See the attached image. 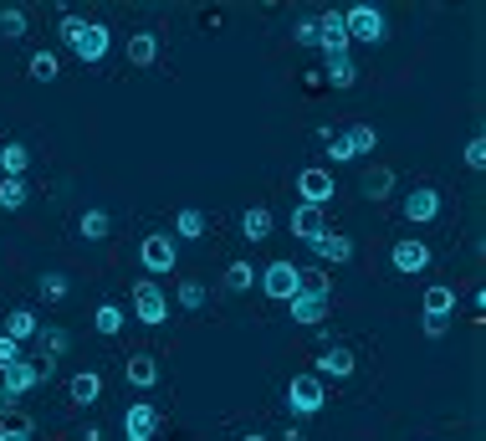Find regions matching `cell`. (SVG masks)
<instances>
[{"label":"cell","instance_id":"1","mask_svg":"<svg viewBox=\"0 0 486 441\" xmlns=\"http://www.w3.org/2000/svg\"><path fill=\"white\" fill-rule=\"evenodd\" d=\"M344 31H348V46H379L389 37V21H385L379 5H348Z\"/></svg>","mask_w":486,"mask_h":441},{"label":"cell","instance_id":"2","mask_svg":"<svg viewBox=\"0 0 486 441\" xmlns=\"http://www.w3.org/2000/svg\"><path fill=\"white\" fill-rule=\"evenodd\" d=\"M134 318H139L143 329H159L164 318H169V293H164L154 277L134 282Z\"/></svg>","mask_w":486,"mask_h":441},{"label":"cell","instance_id":"3","mask_svg":"<svg viewBox=\"0 0 486 441\" xmlns=\"http://www.w3.org/2000/svg\"><path fill=\"white\" fill-rule=\"evenodd\" d=\"M323 400H328L323 375H292V385H287V411L292 416H318Z\"/></svg>","mask_w":486,"mask_h":441},{"label":"cell","instance_id":"4","mask_svg":"<svg viewBox=\"0 0 486 441\" xmlns=\"http://www.w3.org/2000/svg\"><path fill=\"white\" fill-rule=\"evenodd\" d=\"M139 262H143V273H154V277L174 273V262H180V241L164 236V232H149L139 241Z\"/></svg>","mask_w":486,"mask_h":441},{"label":"cell","instance_id":"5","mask_svg":"<svg viewBox=\"0 0 486 441\" xmlns=\"http://www.w3.org/2000/svg\"><path fill=\"white\" fill-rule=\"evenodd\" d=\"M338 195V180H333V169H297V200L303 206H323Z\"/></svg>","mask_w":486,"mask_h":441},{"label":"cell","instance_id":"6","mask_svg":"<svg viewBox=\"0 0 486 441\" xmlns=\"http://www.w3.org/2000/svg\"><path fill=\"white\" fill-rule=\"evenodd\" d=\"M262 293L277 298V303H292V298H297V262L277 257V262L262 273Z\"/></svg>","mask_w":486,"mask_h":441},{"label":"cell","instance_id":"7","mask_svg":"<svg viewBox=\"0 0 486 441\" xmlns=\"http://www.w3.org/2000/svg\"><path fill=\"white\" fill-rule=\"evenodd\" d=\"M154 431H159V411L149 400H134L123 411V441H154Z\"/></svg>","mask_w":486,"mask_h":441},{"label":"cell","instance_id":"8","mask_svg":"<svg viewBox=\"0 0 486 441\" xmlns=\"http://www.w3.org/2000/svg\"><path fill=\"white\" fill-rule=\"evenodd\" d=\"M435 216H441V190L435 185H415L405 195V221L409 226H430Z\"/></svg>","mask_w":486,"mask_h":441},{"label":"cell","instance_id":"9","mask_svg":"<svg viewBox=\"0 0 486 441\" xmlns=\"http://www.w3.org/2000/svg\"><path fill=\"white\" fill-rule=\"evenodd\" d=\"M312 21H318V46H323V57H348L344 11H323V16H312Z\"/></svg>","mask_w":486,"mask_h":441},{"label":"cell","instance_id":"10","mask_svg":"<svg viewBox=\"0 0 486 441\" xmlns=\"http://www.w3.org/2000/svg\"><path fill=\"white\" fill-rule=\"evenodd\" d=\"M72 52H77L82 62H102V57L113 52V31H108L102 21H87V26H82V37H77V46H72Z\"/></svg>","mask_w":486,"mask_h":441},{"label":"cell","instance_id":"11","mask_svg":"<svg viewBox=\"0 0 486 441\" xmlns=\"http://www.w3.org/2000/svg\"><path fill=\"white\" fill-rule=\"evenodd\" d=\"M389 262H394V273H425L430 267V247L425 241H415V236H405V241L389 247Z\"/></svg>","mask_w":486,"mask_h":441},{"label":"cell","instance_id":"12","mask_svg":"<svg viewBox=\"0 0 486 441\" xmlns=\"http://www.w3.org/2000/svg\"><path fill=\"white\" fill-rule=\"evenodd\" d=\"M307 247H312V257H318V262H333V267L353 262V236H344V232H323L318 241H307Z\"/></svg>","mask_w":486,"mask_h":441},{"label":"cell","instance_id":"13","mask_svg":"<svg viewBox=\"0 0 486 441\" xmlns=\"http://www.w3.org/2000/svg\"><path fill=\"white\" fill-rule=\"evenodd\" d=\"M323 232H328V210L297 200V210H292V236H297V241H318Z\"/></svg>","mask_w":486,"mask_h":441},{"label":"cell","instance_id":"14","mask_svg":"<svg viewBox=\"0 0 486 441\" xmlns=\"http://www.w3.org/2000/svg\"><path fill=\"white\" fill-rule=\"evenodd\" d=\"M36 385H46L41 380V364H31V359H16L11 370H5V380H0V390H11V396H26V390H36Z\"/></svg>","mask_w":486,"mask_h":441},{"label":"cell","instance_id":"15","mask_svg":"<svg viewBox=\"0 0 486 441\" xmlns=\"http://www.w3.org/2000/svg\"><path fill=\"white\" fill-rule=\"evenodd\" d=\"M123 375H128L134 390H154V385H159V359L154 355H128V370H123Z\"/></svg>","mask_w":486,"mask_h":441},{"label":"cell","instance_id":"16","mask_svg":"<svg viewBox=\"0 0 486 441\" xmlns=\"http://www.w3.org/2000/svg\"><path fill=\"white\" fill-rule=\"evenodd\" d=\"M353 364H359V359H353V349H344V344H333V349H323V355H318V375L348 380V375H353Z\"/></svg>","mask_w":486,"mask_h":441},{"label":"cell","instance_id":"17","mask_svg":"<svg viewBox=\"0 0 486 441\" xmlns=\"http://www.w3.org/2000/svg\"><path fill=\"white\" fill-rule=\"evenodd\" d=\"M26 165H31V149L26 144H16V139L0 144V175H5V180H26Z\"/></svg>","mask_w":486,"mask_h":441},{"label":"cell","instance_id":"18","mask_svg":"<svg viewBox=\"0 0 486 441\" xmlns=\"http://www.w3.org/2000/svg\"><path fill=\"white\" fill-rule=\"evenodd\" d=\"M271 226H277V221H271V210H266V206L241 210V236H246V241H266V236H271Z\"/></svg>","mask_w":486,"mask_h":441},{"label":"cell","instance_id":"19","mask_svg":"<svg viewBox=\"0 0 486 441\" xmlns=\"http://www.w3.org/2000/svg\"><path fill=\"white\" fill-rule=\"evenodd\" d=\"M287 308H292V323H323L328 308H333V298H292Z\"/></svg>","mask_w":486,"mask_h":441},{"label":"cell","instance_id":"20","mask_svg":"<svg viewBox=\"0 0 486 441\" xmlns=\"http://www.w3.org/2000/svg\"><path fill=\"white\" fill-rule=\"evenodd\" d=\"M67 396L77 400V405H93V400H102V375H98V370H82V375H72Z\"/></svg>","mask_w":486,"mask_h":441},{"label":"cell","instance_id":"21","mask_svg":"<svg viewBox=\"0 0 486 441\" xmlns=\"http://www.w3.org/2000/svg\"><path fill=\"white\" fill-rule=\"evenodd\" d=\"M297 298H333V282L323 267H297Z\"/></svg>","mask_w":486,"mask_h":441},{"label":"cell","instance_id":"22","mask_svg":"<svg viewBox=\"0 0 486 441\" xmlns=\"http://www.w3.org/2000/svg\"><path fill=\"white\" fill-rule=\"evenodd\" d=\"M154 57H159V37H154V31L128 37V62L134 67H154Z\"/></svg>","mask_w":486,"mask_h":441},{"label":"cell","instance_id":"23","mask_svg":"<svg viewBox=\"0 0 486 441\" xmlns=\"http://www.w3.org/2000/svg\"><path fill=\"white\" fill-rule=\"evenodd\" d=\"M205 226H210V221H205V210H195V206H184L180 216H174V236H180V241H200Z\"/></svg>","mask_w":486,"mask_h":441},{"label":"cell","instance_id":"24","mask_svg":"<svg viewBox=\"0 0 486 441\" xmlns=\"http://www.w3.org/2000/svg\"><path fill=\"white\" fill-rule=\"evenodd\" d=\"M41 334V323L31 308H16V314L5 318V339H16V344H26V339H36Z\"/></svg>","mask_w":486,"mask_h":441},{"label":"cell","instance_id":"25","mask_svg":"<svg viewBox=\"0 0 486 441\" xmlns=\"http://www.w3.org/2000/svg\"><path fill=\"white\" fill-rule=\"evenodd\" d=\"M77 232L87 236V241H102V236H113V216H108V210H82Z\"/></svg>","mask_w":486,"mask_h":441},{"label":"cell","instance_id":"26","mask_svg":"<svg viewBox=\"0 0 486 441\" xmlns=\"http://www.w3.org/2000/svg\"><path fill=\"white\" fill-rule=\"evenodd\" d=\"M450 308H456V288H446V282L425 288V314L430 318H450Z\"/></svg>","mask_w":486,"mask_h":441},{"label":"cell","instance_id":"27","mask_svg":"<svg viewBox=\"0 0 486 441\" xmlns=\"http://www.w3.org/2000/svg\"><path fill=\"white\" fill-rule=\"evenodd\" d=\"M323 72L333 87H353V78H359V67H353V57H323Z\"/></svg>","mask_w":486,"mask_h":441},{"label":"cell","instance_id":"28","mask_svg":"<svg viewBox=\"0 0 486 441\" xmlns=\"http://www.w3.org/2000/svg\"><path fill=\"white\" fill-rule=\"evenodd\" d=\"M359 190H364L369 200H385L389 190H394V169H369L364 180H359Z\"/></svg>","mask_w":486,"mask_h":441},{"label":"cell","instance_id":"29","mask_svg":"<svg viewBox=\"0 0 486 441\" xmlns=\"http://www.w3.org/2000/svg\"><path fill=\"white\" fill-rule=\"evenodd\" d=\"M26 200H31V185H26V180H5V175H0V210H20Z\"/></svg>","mask_w":486,"mask_h":441},{"label":"cell","instance_id":"30","mask_svg":"<svg viewBox=\"0 0 486 441\" xmlns=\"http://www.w3.org/2000/svg\"><path fill=\"white\" fill-rule=\"evenodd\" d=\"M348 139V149H353V159H359V154H374V144H379V128H369V124H353L344 134Z\"/></svg>","mask_w":486,"mask_h":441},{"label":"cell","instance_id":"31","mask_svg":"<svg viewBox=\"0 0 486 441\" xmlns=\"http://www.w3.org/2000/svg\"><path fill=\"white\" fill-rule=\"evenodd\" d=\"M57 72H61L57 52H31V78L36 83H57Z\"/></svg>","mask_w":486,"mask_h":441},{"label":"cell","instance_id":"32","mask_svg":"<svg viewBox=\"0 0 486 441\" xmlns=\"http://www.w3.org/2000/svg\"><path fill=\"white\" fill-rule=\"evenodd\" d=\"M93 329L98 334H123V308L118 303H102L98 314H93Z\"/></svg>","mask_w":486,"mask_h":441},{"label":"cell","instance_id":"33","mask_svg":"<svg viewBox=\"0 0 486 441\" xmlns=\"http://www.w3.org/2000/svg\"><path fill=\"white\" fill-rule=\"evenodd\" d=\"M251 282H256L251 262H231V267H225V288H231V293H251Z\"/></svg>","mask_w":486,"mask_h":441},{"label":"cell","instance_id":"34","mask_svg":"<svg viewBox=\"0 0 486 441\" xmlns=\"http://www.w3.org/2000/svg\"><path fill=\"white\" fill-rule=\"evenodd\" d=\"M0 37H26V11L20 5H5L0 11Z\"/></svg>","mask_w":486,"mask_h":441},{"label":"cell","instance_id":"35","mask_svg":"<svg viewBox=\"0 0 486 441\" xmlns=\"http://www.w3.org/2000/svg\"><path fill=\"white\" fill-rule=\"evenodd\" d=\"M41 298L46 303H61L67 298V273H41Z\"/></svg>","mask_w":486,"mask_h":441},{"label":"cell","instance_id":"36","mask_svg":"<svg viewBox=\"0 0 486 441\" xmlns=\"http://www.w3.org/2000/svg\"><path fill=\"white\" fill-rule=\"evenodd\" d=\"M180 303L184 308H205V282L200 277H184L180 282Z\"/></svg>","mask_w":486,"mask_h":441},{"label":"cell","instance_id":"37","mask_svg":"<svg viewBox=\"0 0 486 441\" xmlns=\"http://www.w3.org/2000/svg\"><path fill=\"white\" fill-rule=\"evenodd\" d=\"M41 339H46V349H52L46 359H61L67 349H72V339H67V329H41Z\"/></svg>","mask_w":486,"mask_h":441},{"label":"cell","instance_id":"38","mask_svg":"<svg viewBox=\"0 0 486 441\" xmlns=\"http://www.w3.org/2000/svg\"><path fill=\"white\" fill-rule=\"evenodd\" d=\"M82 26H87V21H82V16H72V11H67V16H61V21H57V37H61V42H67V46H77Z\"/></svg>","mask_w":486,"mask_h":441},{"label":"cell","instance_id":"39","mask_svg":"<svg viewBox=\"0 0 486 441\" xmlns=\"http://www.w3.org/2000/svg\"><path fill=\"white\" fill-rule=\"evenodd\" d=\"M328 159H333V165H348V159H353V149H348L344 134H333V139H328Z\"/></svg>","mask_w":486,"mask_h":441},{"label":"cell","instance_id":"40","mask_svg":"<svg viewBox=\"0 0 486 441\" xmlns=\"http://www.w3.org/2000/svg\"><path fill=\"white\" fill-rule=\"evenodd\" d=\"M292 37H297L303 46H318V21H312V16H303V21L292 26Z\"/></svg>","mask_w":486,"mask_h":441},{"label":"cell","instance_id":"41","mask_svg":"<svg viewBox=\"0 0 486 441\" xmlns=\"http://www.w3.org/2000/svg\"><path fill=\"white\" fill-rule=\"evenodd\" d=\"M16 359H20V344H16V339H5V334H0V375H5V370H11Z\"/></svg>","mask_w":486,"mask_h":441},{"label":"cell","instance_id":"42","mask_svg":"<svg viewBox=\"0 0 486 441\" xmlns=\"http://www.w3.org/2000/svg\"><path fill=\"white\" fill-rule=\"evenodd\" d=\"M466 165H471V169L486 165V139H471V144H466Z\"/></svg>","mask_w":486,"mask_h":441},{"label":"cell","instance_id":"43","mask_svg":"<svg viewBox=\"0 0 486 441\" xmlns=\"http://www.w3.org/2000/svg\"><path fill=\"white\" fill-rule=\"evenodd\" d=\"M425 339H446V318H430L425 314Z\"/></svg>","mask_w":486,"mask_h":441},{"label":"cell","instance_id":"44","mask_svg":"<svg viewBox=\"0 0 486 441\" xmlns=\"http://www.w3.org/2000/svg\"><path fill=\"white\" fill-rule=\"evenodd\" d=\"M0 441H31L26 431H16V426H0Z\"/></svg>","mask_w":486,"mask_h":441},{"label":"cell","instance_id":"45","mask_svg":"<svg viewBox=\"0 0 486 441\" xmlns=\"http://www.w3.org/2000/svg\"><path fill=\"white\" fill-rule=\"evenodd\" d=\"M0 411H16V396L11 390H0Z\"/></svg>","mask_w":486,"mask_h":441},{"label":"cell","instance_id":"46","mask_svg":"<svg viewBox=\"0 0 486 441\" xmlns=\"http://www.w3.org/2000/svg\"><path fill=\"white\" fill-rule=\"evenodd\" d=\"M241 441H266V437H241Z\"/></svg>","mask_w":486,"mask_h":441}]
</instances>
